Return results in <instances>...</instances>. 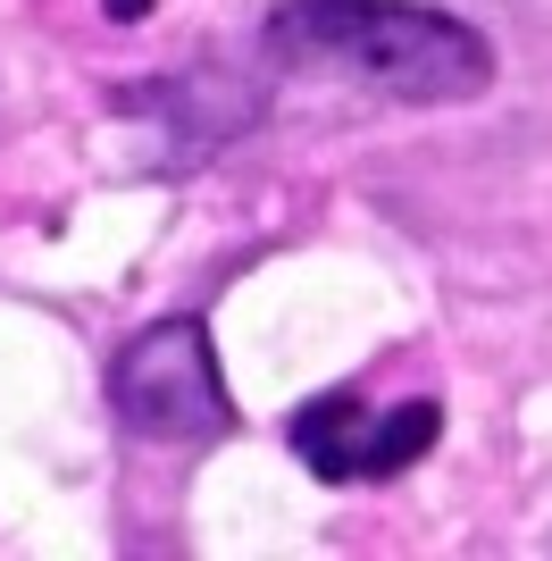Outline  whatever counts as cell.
I'll return each instance as SVG.
<instances>
[{"instance_id": "6da1fadb", "label": "cell", "mask_w": 552, "mask_h": 561, "mask_svg": "<svg viewBox=\"0 0 552 561\" xmlns=\"http://www.w3.org/2000/svg\"><path fill=\"white\" fill-rule=\"evenodd\" d=\"M260 59L301 84H352L377 101H478L494 84V43L452 9L418 0H276L260 25Z\"/></svg>"}, {"instance_id": "7a4b0ae2", "label": "cell", "mask_w": 552, "mask_h": 561, "mask_svg": "<svg viewBox=\"0 0 552 561\" xmlns=\"http://www.w3.org/2000/svg\"><path fill=\"white\" fill-rule=\"evenodd\" d=\"M110 411L142 445H218L234 427L227 369L202 319H160L110 352Z\"/></svg>"}, {"instance_id": "3957f363", "label": "cell", "mask_w": 552, "mask_h": 561, "mask_svg": "<svg viewBox=\"0 0 552 561\" xmlns=\"http://www.w3.org/2000/svg\"><path fill=\"white\" fill-rule=\"evenodd\" d=\"M444 436V411L427 394L393 402V411H368L360 394H310L285 420V445L310 461V478L326 486H368V478H402L411 461H427V445Z\"/></svg>"}, {"instance_id": "277c9868", "label": "cell", "mask_w": 552, "mask_h": 561, "mask_svg": "<svg viewBox=\"0 0 552 561\" xmlns=\"http://www.w3.org/2000/svg\"><path fill=\"white\" fill-rule=\"evenodd\" d=\"M101 18H110V25H135V18H151V0H101Z\"/></svg>"}]
</instances>
